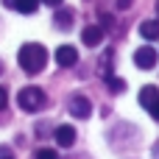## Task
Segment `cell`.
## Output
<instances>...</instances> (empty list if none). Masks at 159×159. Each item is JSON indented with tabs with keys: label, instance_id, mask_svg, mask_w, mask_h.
I'll return each mask as SVG.
<instances>
[{
	"label": "cell",
	"instance_id": "7c38bea8",
	"mask_svg": "<svg viewBox=\"0 0 159 159\" xmlns=\"http://www.w3.org/2000/svg\"><path fill=\"white\" fill-rule=\"evenodd\" d=\"M36 159H59V154H56L53 148H39V151H36Z\"/></svg>",
	"mask_w": 159,
	"mask_h": 159
},
{
	"label": "cell",
	"instance_id": "9a60e30c",
	"mask_svg": "<svg viewBox=\"0 0 159 159\" xmlns=\"http://www.w3.org/2000/svg\"><path fill=\"white\" fill-rule=\"evenodd\" d=\"M8 106V92H6V87H0V109H6Z\"/></svg>",
	"mask_w": 159,
	"mask_h": 159
},
{
	"label": "cell",
	"instance_id": "6da1fadb",
	"mask_svg": "<svg viewBox=\"0 0 159 159\" xmlns=\"http://www.w3.org/2000/svg\"><path fill=\"white\" fill-rule=\"evenodd\" d=\"M17 61H20V67H22L28 75H36V73H42L45 64H48V50H45L39 42H25V45L20 48V53H17Z\"/></svg>",
	"mask_w": 159,
	"mask_h": 159
},
{
	"label": "cell",
	"instance_id": "5b68a950",
	"mask_svg": "<svg viewBox=\"0 0 159 159\" xmlns=\"http://www.w3.org/2000/svg\"><path fill=\"white\" fill-rule=\"evenodd\" d=\"M70 115L78 117V120H89V115H92V103H89L84 95H75V98L70 101Z\"/></svg>",
	"mask_w": 159,
	"mask_h": 159
},
{
	"label": "cell",
	"instance_id": "9c48e42d",
	"mask_svg": "<svg viewBox=\"0 0 159 159\" xmlns=\"http://www.w3.org/2000/svg\"><path fill=\"white\" fill-rule=\"evenodd\" d=\"M140 36L148 39V42L159 39V20H145V22L140 25Z\"/></svg>",
	"mask_w": 159,
	"mask_h": 159
},
{
	"label": "cell",
	"instance_id": "4fadbf2b",
	"mask_svg": "<svg viewBox=\"0 0 159 159\" xmlns=\"http://www.w3.org/2000/svg\"><path fill=\"white\" fill-rule=\"evenodd\" d=\"M109 89H112V92H123V89H126V81H123V78H109Z\"/></svg>",
	"mask_w": 159,
	"mask_h": 159
},
{
	"label": "cell",
	"instance_id": "ac0fdd59",
	"mask_svg": "<svg viewBox=\"0 0 159 159\" xmlns=\"http://www.w3.org/2000/svg\"><path fill=\"white\" fill-rule=\"evenodd\" d=\"M0 159H14V157H11V151H8V148H0Z\"/></svg>",
	"mask_w": 159,
	"mask_h": 159
},
{
	"label": "cell",
	"instance_id": "277c9868",
	"mask_svg": "<svg viewBox=\"0 0 159 159\" xmlns=\"http://www.w3.org/2000/svg\"><path fill=\"white\" fill-rule=\"evenodd\" d=\"M53 56H56V64H59V67H73V64L78 61V50H75L73 45H59Z\"/></svg>",
	"mask_w": 159,
	"mask_h": 159
},
{
	"label": "cell",
	"instance_id": "8992f818",
	"mask_svg": "<svg viewBox=\"0 0 159 159\" xmlns=\"http://www.w3.org/2000/svg\"><path fill=\"white\" fill-rule=\"evenodd\" d=\"M81 42H84L87 48H98V45L103 42V28H101V25H87V28L81 31Z\"/></svg>",
	"mask_w": 159,
	"mask_h": 159
},
{
	"label": "cell",
	"instance_id": "e0dca14e",
	"mask_svg": "<svg viewBox=\"0 0 159 159\" xmlns=\"http://www.w3.org/2000/svg\"><path fill=\"white\" fill-rule=\"evenodd\" d=\"M148 112H151V117H154V120H159V101L151 106V109H148Z\"/></svg>",
	"mask_w": 159,
	"mask_h": 159
},
{
	"label": "cell",
	"instance_id": "30bf717a",
	"mask_svg": "<svg viewBox=\"0 0 159 159\" xmlns=\"http://www.w3.org/2000/svg\"><path fill=\"white\" fill-rule=\"evenodd\" d=\"M157 101H159V89H157V87H151V84H148V87H143V89H140V103H143L145 109H151Z\"/></svg>",
	"mask_w": 159,
	"mask_h": 159
},
{
	"label": "cell",
	"instance_id": "ffe728a7",
	"mask_svg": "<svg viewBox=\"0 0 159 159\" xmlns=\"http://www.w3.org/2000/svg\"><path fill=\"white\" fill-rule=\"evenodd\" d=\"M0 73H3V61H0Z\"/></svg>",
	"mask_w": 159,
	"mask_h": 159
},
{
	"label": "cell",
	"instance_id": "d6986e66",
	"mask_svg": "<svg viewBox=\"0 0 159 159\" xmlns=\"http://www.w3.org/2000/svg\"><path fill=\"white\" fill-rule=\"evenodd\" d=\"M157 14H159V0H157Z\"/></svg>",
	"mask_w": 159,
	"mask_h": 159
},
{
	"label": "cell",
	"instance_id": "8fae6325",
	"mask_svg": "<svg viewBox=\"0 0 159 159\" xmlns=\"http://www.w3.org/2000/svg\"><path fill=\"white\" fill-rule=\"evenodd\" d=\"M11 6L20 11V14H34L39 8V0H11Z\"/></svg>",
	"mask_w": 159,
	"mask_h": 159
},
{
	"label": "cell",
	"instance_id": "2e32d148",
	"mask_svg": "<svg viewBox=\"0 0 159 159\" xmlns=\"http://www.w3.org/2000/svg\"><path fill=\"white\" fill-rule=\"evenodd\" d=\"M39 3H45V6H50V8H59L64 0H39Z\"/></svg>",
	"mask_w": 159,
	"mask_h": 159
},
{
	"label": "cell",
	"instance_id": "3957f363",
	"mask_svg": "<svg viewBox=\"0 0 159 159\" xmlns=\"http://www.w3.org/2000/svg\"><path fill=\"white\" fill-rule=\"evenodd\" d=\"M134 64H137L140 70H154V64H157V50H154L151 45H143V48L134 53Z\"/></svg>",
	"mask_w": 159,
	"mask_h": 159
},
{
	"label": "cell",
	"instance_id": "ba28073f",
	"mask_svg": "<svg viewBox=\"0 0 159 159\" xmlns=\"http://www.w3.org/2000/svg\"><path fill=\"white\" fill-rule=\"evenodd\" d=\"M56 143H59L61 148H70V145L75 143V129H73V126H59V129H56Z\"/></svg>",
	"mask_w": 159,
	"mask_h": 159
},
{
	"label": "cell",
	"instance_id": "5bb4252c",
	"mask_svg": "<svg viewBox=\"0 0 159 159\" xmlns=\"http://www.w3.org/2000/svg\"><path fill=\"white\" fill-rule=\"evenodd\" d=\"M109 61H112V53H103V59H101V70H103V75H109Z\"/></svg>",
	"mask_w": 159,
	"mask_h": 159
},
{
	"label": "cell",
	"instance_id": "52a82bcc",
	"mask_svg": "<svg viewBox=\"0 0 159 159\" xmlns=\"http://www.w3.org/2000/svg\"><path fill=\"white\" fill-rule=\"evenodd\" d=\"M73 22H75V14H73V8H56V28L59 31H67V28H73Z\"/></svg>",
	"mask_w": 159,
	"mask_h": 159
},
{
	"label": "cell",
	"instance_id": "7a4b0ae2",
	"mask_svg": "<svg viewBox=\"0 0 159 159\" xmlns=\"http://www.w3.org/2000/svg\"><path fill=\"white\" fill-rule=\"evenodd\" d=\"M17 103H20V109L22 112H39L42 106H45V92L39 89V87H25V89H20V95H17Z\"/></svg>",
	"mask_w": 159,
	"mask_h": 159
}]
</instances>
